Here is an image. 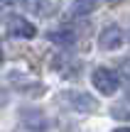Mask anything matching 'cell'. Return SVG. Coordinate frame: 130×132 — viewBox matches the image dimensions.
<instances>
[{
	"instance_id": "6da1fadb",
	"label": "cell",
	"mask_w": 130,
	"mask_h": 132,
	"mask_svg": "<svg viewBox=\"0 0 130 132\" xmlns=\"http://www.w3.org/2000/svg\"><path fill=\"white\" fill-rule=\"evenodd\" d=\"M91 83L101 95H113L118 90V86H120V78H118V73L111 71V69H96L91 73Z\"/></svg>"
},
{
	"instance_id": "7a4b0ae2",
	"label": "cell",
	"mask_w": 130,
	"mask_h": 132,
	"mask_svg": "<svg viewBox=\"0 0 130 132\" xmlns=\"http://www.w3.org/2000/svg\"><path fill=\"white\" fill-rule=\"evenodd\" d=\"M7 34H10V37H15V39H32L34 34H37V27H34L29 20L15 15V17L7 20Z\"/></svg>"
},
{
	"instance_id": "3957f363",
	"label": "cell",
	"mask_w": 130,
	"mask_h": 132,
	"mask_svg": "<svg viewBox=\"0 0 130 132\" xmlns=\"http://www.w3.org/2000/svg\"><path fill=\"white\" fill-rule=\"evenodd\" d=\"M64 100L66 105H71L74 110H81V113H88V110H96V100L88 93H79V90H69L64 93Z\"/></svg>"
},
{
	"instance_id": "277c9868",
	"label": "cell",
	"mask_w": 130,
	"mask_h": 132,
	"mask_svg": "<svg viewBox=\"0 0 130 132\" xmlns=\"http://www.w3.org/2000/svg\"><path fill=\"white\" fill-rule=\"evenodd\" d=\"M123 44V29L120 27H116V24H111V27H106L101 32V37H98V47L101 49H118Z\"/></svg>"
},
{
	"instance_id": "5b68a950",
	"label": "cell",
	"mask_w": 130,
	"mask_h": 132,
	"mask_svg": "<svg viewBox=\"0 0 130 132\" xmlns=\"http://www.w3.org/2000/svg\"><path fill=\"white\" fill-rule=\"evenodd\" d=\"M47 37H49V42L59 44V47H74L76 44V32L74 29H52Z\"/></svg>"
},
{
	"instance_id": "8992f818",
	"label": "cell",
	"mask_w": 130,
	"mask_h": 132,
	"mask_svg": "<svg viewBox=\"0 0 130 132\" xmlns=\"http://www.w3.org/2000/svg\"><path fill=\"white\" fill-rule=\"evenodd\" d=\"M22 115H25L22 122L29 125V132H39V130L47 127V120H44V115L39 113V110H25Z\"/></svg>"
},
{
	"instance_id": "52a82bcc",
	"label": "cell",
	"mask_w": 130,
	"mask_h": 132,
	"mask_svg": "<svg viewBox=\"0 0 130 132\" xmlns=\"http://www.w3.org/2000/svg\"><path fill=\"white\" fill-rule=\"evenodd\" d=\"M96 3L98 0H71V15L83 17V15H88V12L96 10Z\"/></svg>"
},
{
	"instance_id": "ba28073f",
	"label": "cell",
	"mask_w": 130,
	"mask_h": 132,
	"mask_svg": "<svg viewBox=\"0 0 130 132\" xmlns=\"http://www.w3.org/2000/svg\"><path fill=\"white\" fill-rule=\"evenodd\" d=\"M113 132H130V127H118V130H113Z\"/></svg>"
},
{
	"instance_id": "9c48e42d",
	"label": "cell",
	"mask_w": 130,
	"mask_h": 132,
	"mask_svg": "<svg viewBox=\"0 0 130 132\" xmlns=\"http://www.w3.org/2000/svg\"><path fill=\"white\" fill-rule=\"evenodd\" d=\"M0 3H3V5H7V3H12V0H0Z\"/></svg>"
},
{
	"instance_id": "30bf717a",
	"label": "cell",
	"mask_w": 130,
	"mask_h": 132,
	"mask_svg": "<svg viewBox=\"0 0 130 132\" xmlns=\"http://www.w3.org/2000/svg\"><path fill=\"white\" fill-rule=\"evenodd\" d=\"M0 64H3V49H0Z\"/></svg>"
}]
</instances>
